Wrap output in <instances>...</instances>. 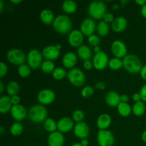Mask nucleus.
Instances as JSON below:
<instances>
[{
	"label": "nucleus",
	"mask_w": 146,
	"mask_h": 146,
	"mask_svg": "<svg viewBox=\"0 0 146 146\" xmlns=\"http://www.w3.org/2000/svg\"><path fill=\"white\" fill-rule=\"evenodd\" d=\"M52 25L55 31L60 34H67L72 31V21L65 14H59L56 16L53 21Z\"/></svg>",
	"instance_id": "f257e3e1"
},
{
	"label": "nucleus",
	"mask_w": 146,
	"mask_h": 146,
	"mask_svg": "<svg viewBox=\"0 0 146 146\" xmlns=\"http://www.w3.org/2000/svg\"><path fill=\"white\" fill-rule=\"evenodd\" d=\"M123 64L125 69L131 74L140 73L143 67L141 59L135 54H127L123 58Z\"/></svg>",
	"instance_id": "f03ea898"
},
{
	"label": "nucleus",
	"mask_w": 146,
	"mask_h": 146,
	"mask_svg": "<svg viewBox=\"0 0 146 146\" xmlns=\"http://www.w3.org/2000/svg\"><path fill=\"white\" fill-rule=\"evenodd\" d=\"M48 112L44 106L41 104H35L30 107L29 110V118L30 121L36 123H44L47 118Z\"/></svg>",
	"instance_id": "7ed1b4c3"
},
{
	"label": "nucleus",
	"mask_w": 146,
	"mask_h": 146,
	"mask_svg": "<svg viewBox=\"0 0 146 146\" xmlns=\"http://www.w3.org/2000/svg\"><path fill=\"white\" fill-rule=\"evenodd\" d=\"M106 4L101 0L91 1L88 7V13L95 19H101L106 13Z\"/></svg>",
	"instance_id": "20e7f679"
},
{
	"label": "nucleus",
	"mask_w": 146,
	"mask_h": 146,
	"mask_svg": "<svg viewBox=\"0 0 146 146\" xmlns=\"http://www.w3.org/2000/svg\"><path fill=\"white\" fill-rule=\"evenodd\" d=\"M67 78L68 81L76 87H80L84 84L86 81V76L84 71L78 68H73L67 73Z\"/></svg>",
	"instance_id": "39448f33"
},
{
	"label": "nucleus",
	"mask_w": 146,
	"mask_h": 146,
	"mask_svg": "<svg viewBox=\"0 0 146 146\" xmlns=\"http://www.w3.org/2000/svg\"><path fill=\"white\" fill-rule=\"evenodd\" d=\"M7 60L14 65L20 66L24 64L27 60V56L21 49L13 48L9 50L7 54Z\"/></svg>",
	"instance_id": "423d86ee"
},
{
	"label": "nucleus",
	"mask_w": 146,
	"mask_h": 146,
	"mask_svg": "<svg viewBox=\"0 0 146 146\" xmlns=\"http://www.w3.org/2000/svg\"><path fill=\"white\" fill-rule=\"evenodd\" d=\"M42 53L39 50L36 48L31 49L27 56V64L30 66V68L33 69H37L41 67L43 61Z\"/></svg>",
	"instance_id": "0eeeda50"
},
{
	"label": "nucleus",
	"mask_w": 146,
	"mask_h": 146,
	"mask_svg": "<svg viewBox=\"0 0 146 146\" xmlns=\"http://www.w3.org/2000/svg\"><path fill=\"white\" fill-rule=\"evenodd\" d=\"M97 143L99 146H113L115 143V137L108 130H99L96 136Z\"/></svg>",
	"instance_id": "6e6552de"
},
{
	"label": "nucleus",
	"mask_w": 146,
	"mask_h": 146,
	"mask_svg": "<svg viewBox=\"0 0 146 146\" xmlns=\"http://www.w3.org/2000/svg\"><path fill=\"white\" fill-rule=\"evenodd\" d=\"M108 56L106 53L104 51L96 53L94 55L92 58V62L94 66L97 70H104L108 65Z\"/></svg>",
	"instance_id": "1a4fd4ad"
},
{
	"label": "nucleus",
	"mask_w": 146,
	"mask_h": 146,
	"mask_svg": "<svg viewBox=\"0 0 146 146\" xmlns=\"http://www.w3.org/2000/svg\"><path fill=\"white\" fill-rule=\"evenodd\" d=\"M56 98V94L53 90L49 88H44L41 90L37 94V100L40 104L49 105L52 104Z\"/></svg>",
	"instance_id": "9d476101"
},
{
	"label": "nucleus",
	"mask_w": 146,
	"mask_h": 146,
	"mask_svg": "<svg viewBox=\"0 0 146 146\" xmlns=\"http://www.w3.org/2000/svg\"><path fill=\"white\" fill-rule=\"evenodd\" d=\"M111 51L115 57L123 58L127 55L128 48L123 41L120 39H115L111 44Z\"/></svg>",
	"instance_id": "9b49d317"
},
{
	"label": "nucleus",
	"mask_w": 146,
	"mask_h": 146,
	"mask_svg": "<svg viewBox=\"0 0 146 146\" xmlns=\"http://www.w3.org/2000/svg\"><path fill=\"white\" fill-rule=\"evenodd\" d=\"M96 29V24L93 19L86 18L83 20L80 26V30L83 34L87 36L94 34V31Z\"/></svg>",
	"instance_id": "f8f14e48"
},
{
	"label": "nucleus",
	"mask_w": 146,
	"mask_h": 146,
	"mask_svg": "<svg viewBox=\"0 0 146 146\" xmlns=\"http://www.w3.org/2000/svg\"><path fill=\"white\" fill-rule=\"evenodd\" d=\"M65 143L64 134L58 131L50 133L47 138V143L48 146H63Z\"/></svg>",
	"instance_id": "ddd939ff"
},
{
	"label": "nucleus",
	"mask_w": 146,
	"mask_h": 146,
	"mask_svg": "<svg viewBox=\"0 0 146 146\" xmlns=\"http://www.w3.org/2000/svg\"><path fill=\"white\" fill-rule=\"evenodd\" d=\"M74 135L79 139H85V138H88V135H89V126L86 123L84 122V121L76 123V124L74 125Z\"/></svg>",
	"instance_id": "4468645a"
},
{
	"label": "nucleus",
	"mask_w": 146,
	"mask_h": 146,
	"mask_svg": "<svg viewBox=\"0 0 146 146\" xmlns=\"http://www.w3.org/2000/svg\"><path fill=\"white\" fill-rule=\"evenodd\" d=\"M68 43L73 47H79L84 41V34L80 29H73L68 34Z\"/></svg>",
	"instance_id": "2eb2a0df"
},
{
	"label": "nucleus",
	"mask_w": 146,
	"mask_h": 146,
	"mask_svg": "<svg viewBox=\"0 0 146 146\" xmlns=\"http://www.w3.org/2000/svg\"><path fill=\"white\" fill-rule=\"evenodd\" d=\"M10 113H11V117L18 122L25 119L27 115V109L21 104L12 106L11 110H10Z\"/></svg>",
	"instance_id": "dca6fc26"
},
{
	"label": "nucleus",
	"mask_w": 146,
	"mask_h": 146,
	"mask_svg": "<svg viewBox=\"0 0 146 146\" xmlns=\"http://www.w3.org/2000/svg\"><path fill=\"white\" fill-rule=\"evenodd\" d=\"M74 128V121L69 117H63L57 122V130L62 133L69 132Z\"/></svg>",
	"instance_id": "f3484780"
},
{
	"label": "nucleus",
	"mask_w": 146,
	"mask_h": 146,
	"mask_svg": "<svg viewBox=\"0 0 146 146\" xmlns=\"http://www.w3.org/2000/svg\"><path fill=\"white\" fill-rule=\"evenodd\" d=\"M42 55L46 60L53 61L59 57L60 50L56 48V45H48L43 48Z\"/></svg>",
	"instance_id": "a211bd4d"
},
{
	"label": "nucleus",
	"mask_w": 146,
	"mask_h": 146,
	"mask_svg": "<svg viewBox=\"0 0 146 146\" xmlns=\"http://www.w3.org/2000/svg\"><path fill=\"white\" fill-rule=\"evenodd\" d=\"M127 25H128V21L125 17L121 16V17H115L113 21L111 23V29L115 32H121L126 29Z\"/></svg>",
	"instance_id": "6ab92c4d"
},
{
	"label": "nucleus",
	"mask_w": 146,
	"mask_h": 146,
	"mask_svg": "<svg viewBox=\"0 0 146 146\" xmlns=\"http://www.w3.org/2000/svg\"><path fill=\"white\" fill-rule=\"evenodd\" d=\"M77 56L72 51L66 52L62 58V64L66 68H73L77 63Z\"/></svg>",
	"instance_id": "aec40b11"
},
{
	"label": "nucleus",
	"mask_w": 146,
	"mask_h": 146,
	"mask_svg": "<svg viewBox=\"0 0 146 146\" xmlns=\"http://www.w3.org/2000/svg\"><path fill=\"white\" fill-rule=\"evenodd\" d=\"M121 95L115 91H110L105 96V101L107 105L111 107H117L121 103Z\"/></svg>",
	"instance_id": "412c9836"
},
{
	"label": "nucleus",
	"mask_w": 146,
	"mask_h": 146,
	"mask_svg": "<svg viewBox=\"0 0 146 146\" xmlns=\"http://www.w3.org/2000/svg\"><path fill=\"white\" fill-rule=\"evenodd\" d=\"M111 115L108 113H102L99 115L96 121L97 127L99 130H106L111 125Z\"/></svg>",
	"instance_id": "4be33fe9"
},
{
	"label": "nucleus",
	"mask_w": 146,
	"mask_h": 146,
	"mask_svg": "<svg viewBox=\"0 0 146 146\" xmlns=\"http://www.w3.org/2000/svg\"><path fill=\"white\" fill-rule=\"evenodd\" d=\"M77 54H78V56L84 61L91 60V58H93V56H94L91 48L86 44H82L78 47L77 49Z\"/></svg>",
	"instance_id": "5701e85b"
},
{
	"label": "nucleus",
	"mask_w": 146,
	"mask_h": 146,
	"mask_svg": "<svg viewBox=\"0 0 146 146\" xmlns=\"http://www.w3.org/2000/svg\"><path fill=\"white\" fill-rule=\"evenodd\" d=\"M39 17L41 21L45 24H53V21L55 19L54 13L49 9H44L43 10H41L39 14Z\"/></svg>",
	"instance_id": "b1692460"
},
{
	"label": "nucleus",
	"mask_w": 146,
	"mask_h": 146,
	"mask_svg": "<svg viewBox=\"0 0 146 146\" xmlns=\"http://www.w3.org/2000/svg\"><path fill=\"white\" fill-rule=\"evenodd\" d=\"M12 106L11 97L6 95L1 96L0 97V112L1 113H4L10 111Z\"/></svg>",
	"instance_id": "393cba45"
},
{
	"label": "nucleus",
	"mask_w": 146,
	"mask_h": 146,
	"mask_svg": "<svg viewBox=\"0 0 146 146\" xmlns=\"http://www.w3.org/2000/svg\"><path fill=\"white\" fill-rule=\"evenodd\" d=\"M117 111L121 116L127 117L131 115L132 112V107L128 103L121 102L117 106Z\"/></svg>",
	"instance_id": "a878e982"
},
{
	"label": "nucleus",
	"mask_w": 146,
	"mask_h": 146,
	"mask_svg": "<svg viewBox=\"0 0 146 146\" xmlns=\"http://www.w3.org/2000/svg\"><path fill=\"white\" fill-rule=\"evenodd\" d=\"M146 106L143 101L135 102L132 106V113L135 116H141L145 112Z\"/></svg>",
	"instance_id": "bb28decb"
},
{
	"label": "nucleus",
	"mask_w": 146,
	"mask_h": 146,
	"mask_svg": "<svg viewBox=\"0 0 146 146\" xmlns=\"http://www.w3.org/2000/svg\"><path fill=\"white\" fill-rule=\"evenodd\" d=\"M62 9L67 14L74 13L77 9V4L73 0H66L62 3Z\"/></svg>",
	"instance_id": "cd10ccee"
},
{
	"label": "nucleus",
	"mask_w": 146,
	"mask_h": 146,
	"mask_svg": "<svg viewBox=\"0 0 146 146\" xmlns=\"http://www.w3.org/2000/svg\"><path fill=\"white\" fill-rule=\"evenodd\" d=\"M109 30L110 28L108 24L105 22L104 20L100 21L96 26L97 33H98V35L102 36H106L109 33Z\"/></svg>",
	"instance_id": "c85d7f7f"
},
{
	"label": "nucleus",
	"mask_w": 146,
	"mask_h": 146,
	"mask_svg": "<svg viewBox=\"0 0 146 146\" xmlns=\"http://www.w3.org/2000/svg\"><path fill=\"white\" fill-rule=\"evenodd\" d=\"M44 128L49 133L57 131V123L54 118H47L44 122Z\"/></svg>",
	"instance_id": "c756f323"
},
{
	"label": "nucleus",
	"mask_w": 146,
	"mask_h": 146,
	"mask_svg": "<svg viewBox=\"0 0 146 146\" xmlns=\"http://www.w3.org/2000/svg\"><path fill=\"white\" fill-rule=\"evenodd\" d=\"M10 133L14 136H18L20 135L24 131V127H23L22 124L20 122L16 121L14 123L11 124L9 128Z\"/></svg>",
	"instance_id": "7c9ffc66"
},
{
	"label": "nucleus",
	"mask_w": 146,
	"mask_h": 146,
	"mask_svg": "<svg viewBox=\"0 0 146 146\" xmlns=\"http://www.w3.org/2000/svg\"><path fill=\"white\" fill-rule=\"evenodd\" d=\"M108 66L111 70H114V71H118V70L121 69L123 66V59L117 57H113L109 59L108 61Z\"/></svg>",
	"instance_id": "2f4dec72"
},
{
	"label": "nucleus",
	"mask_w": 146,
	"mask_h": 146,
	"mask_svg": "<svg viewBox=\"0 0 146 146\" xmlns=\"http://www.w3.org/2000/svg\"><path fill=\"white\" fill-rule=\"evenodd\" d=\"M19 84L15 81H11L7 84V92L9 96H12L17 95L19 91Z\"/></svg>",
	"instance_id": "473e14b6"
},
{
	"label": "nucleus",
	"mask_w": 146,
	"mask_h": 146,
	"mask_svg": "<svg viewBox=\"0 0 146 146\" xmlns=\"http://www.w3.org/2000/svg\"><path fill=\"white\" fill-rule=\"evenodd\" d=\"M40 68H41V71H44V73L49 74V73L53 72V71L55 69L56 67L52 61H50V60H45V61H44L42 62Z\"/></svg>",
	"instance_id": "72a5a7b5"
},
{
	"label": "nucleus",
	"mask_w": 146,
	"mask_h": 146,
	"mask_svg": "<svg viewBox=\"0 0 146 146\" xmlns=\"http://www.w3.org/2000/svg\"><path fill=\"white\" fill-rule=\"evenodd\" d=\"M17 72L20 76L22 77V78H26L31 74V68L28 64H21L18 66Z\"/></svg>",
	"instance_id": "f704fd0d"
},
{
	"label": "nucleus",
	"mask_w": 146,
	"mask_h": 146,
	"mask_svg": "<svg viewBox=\"0 0 146 146\" xmlns=\"http://www.w3.org/2000/svg\"><path fill=\"white\" fill-rule=\"evenodd\" d=\"M52 77L56 80H61L67 76V73L64 68L61 67H56L51 73Z\"/></svg>",
	"instance_id": "c9c22d12"
},
{
	"label": "nucleus",
	"mask_w": 146,
	"mask_h": 146,
	"mask_svg": "<svg viewBox=\"0 0 146 146\" xmlns=\"http://www.w3.org/2000/svg\"><path fill=\"white\" fill-rule=\"evenodd\" d=\"M85 118V114L84 111L80 109L75 110L72 113V119L73 121L76 123L82 122Z\"/></svg>",
	"instance_id": "e433bc0d"
},
{
	"label": "nucleus",
	"mask_w": 146,
	"mask_h": 146,
	"mask_svg": "<svg viewBox=\"0 0 146 146\" xmlns=\"http://www.w3.org/2000/svg\"><path fill=\"white\" fill-rule=\"evenodd\" d=\"M81 96L84 98H89L94 94V89L91 86H85L81 89Z\"/></svg>",
	"instance_id": "4c0bfd02"
},
{
	"label": "nucleus",
	"mask_w": 146,
	"mask_h": 146,
	"mask_svg": "<svg viewBox=\"0 0 146 146\" xmlns=\"http://www.w3.org/2000/svg\"><path fill=\"white\" fill-rule=\"evenodd\" d=\"M88 41L90 45L94 47L96 46H99L100 43H101V38L96 34H92V35L88 36Z\"/></svg>",
	"instance_id": "58836bf2"
},
{
	"label": "nucleus",
	"mask_w": 146,
	"mask_h": 146,
	"mask_svg": "<svg viewBox=\"0 0 146 146\" xmlns=\"http://www.w3.org/2000/svg\"><path fill=\"white\" fill-rule=\"evenodd\" d=\"M7 72H8V66L7 64L3 61L0 62V77L1 78L7 75Z\"/></svg>",
	"instance_id": "ea45409f"
},
{
	"label": "nucleus",
	"mask_w": 146,
	"mask_h": 146,
	"mask_svg": "<svg viewBox=\"0 0 146 146\" xmlns=\"http://www.w3.org/2000/svg\"><path fill=\"white\" fill-rule=\"evenodd\" d=\"M103 19H104V21H105V22L108 24V23H112L113 21V20L115 19V18H114V15L112 13L106 12L105 14V15H104Z\"/></svg>",
	"instance_id": "a19ab883"
},
{
	"label": "nucleus",
	"mask_w": 146,
	"mask_h": 146,
	"mask_svg": "<svg viewBox=\"0 0 146 146\" xmlns=\"http://www.w3.org/2000/svg\"><path fill=\"white\" fill-rule=\"evenodd\" d=\"M140 94L141 96V100L143 102H146V84H144L140 90Z\"/></svg>",
	"instance_id": "79ce46f5"
},
{
	"label": "nucleus",
	"mask_w": 146,
	"mask_h": 146,
	"mask_svg": "<svg viewBox=\"0 0 146 146\" xmlns=\"http://www.w3.org/2000/svg\"><path fill=\"white\" fill-rule=\"evenodd\" d=\"M93 66H94V64H93V62L91 60L84 61V63H83V67H84V69L90 70L92 68Z\"/></svg>",
	"instance_id": "37998d69"
},
{
	"label": "nucleus",
	"mask_w": 146,
	"mask_h": 146,
	"mask_svg": "<svg viewBox=\"0 0 146 146\" xmlns=\"http://www.w3.org/2000/svg\"><path fill=\"white\" fill-rule=\"evenodd\" d=\"M11 101L12 105H18L20 103V97L18 95H14L11 96Z\"/></svg>",
	"instance_id": "c03bdc74"
},
{
	"label": "nucleus",
	"mask_w": 146,
	"mask_h": 146,
	"mask_svg": "<svg viewBox=\"0 0 146 146\" xmlns=\"http://www.w3.org/2000/svg\"><path fill=\"white\" fill-rule=\"evenodd\" d=\"M140 76L143 80L146 81V64L143 66L141 71H140Z\"/></svg>",
	"instance_id": "a18cd8bd"
},
{
	"label": "nucleus",
	"mask_w": 146,
	"mask_h": 146,
	"mask_svg": "<svg viewBox=\"0 0 146 146\" xmlns=\"http://www.w3.org/2000/svg\"><path fill=\"white\" fill-rule=\"evenodd\" d=\"M132 98L133 100L135 102H138V101H142V100H141V96L140 93H134L132 96Z\"/></svg>",
	"instance_id": "49530a36"
},
{
	"label": "nucleus",
	"mask_w": 146,
	"mask_h": 146,
	"mask_svg": "<svg viewBox=\"0 0 146 146\" xmlns=\"http://www.w3.org/2000/svg\"><path fill=\"white\" fill-rule=\"evenodd\" d=\"M95 87L97 88H99V89H104L106 88V84L105 83L102 82V81H98L96 84Z\"/></svg>",
	"instance_id": "de8ad7c7"
},
{
	"label": "nucleus",
	"mask_w": 146,
	"mask_h": 146,
	"mask_svg": "<svg viewBox=\"0 0 146 146\" xmlns=\"http://www.w3.org/2000/svg\"><path fill=\"white\" fill-rule=\"evenodd\" d=\"M120 98H121V102L128 103V100H129V97L127 94H121Z\"/></svg>",
	"instance_id": "09e8293b"
},
{
	"label": "nucleus",
	"mask_w": 146,
	"mask_h": 146,
	"mask_svg": "<svg viewBox=\"0 0 146 146\" xmlns=\"http://www.w3.org/2000/svg\"><path fill=\"white\" fill-rule=\"evenodd\" d=\"M141 14L144 18L146 19V4L145 5H143V7H141Z\"/></svg>",
	"instance_id": "8fccbe9b"
},
{
	"label": "nucleus",
	"mask_w": 146,
	"mask_h": 146,
	"mask_svg": "<svg viewBox=\"0 0 146 146\" xmlns=\"http://www.w3.org/2000/svg\"><path fill=\"white\" fill-rule=\"evenodd\" d=\"M135 2L137 4H138V5L141 6V7H143V6L145 5L146 4L145 0H135Z\"/></svg>",
	"instance_id": "3c124183"
},
{
	"label": "nucleus",
	"mask_w": 146,
	"mask_h": 146,
	"mask_svg": "<svg viewBox=\"0 0 146 146\" xmlns=\"http://www.w3.org/2000/svg\"><path fill=\"white\" fill-rule=\"evenodd\" d=\"M80 143H81L83 146H87L88 145V139H87V138H85V139L81 140V142H80Z\"/></svg>",
	"instance_id": "603ef678"
},
{
	"label": "nucleus",
	"mask_w": 146,
	"mask_h": 146,
	"mask_svg": "<svg viewBox=\"0 0 146 146\" xmlns=\"http://www.w3.org/2000/svg\"><path fill=\"white\" fill-rule=\"evenodd\" d=\"M141 139H142V141H143L144 143H146V130H145V131L142 133V135H141Z\"/></svg>",
	"instance_id": "864d4df0"
},
{
	"label": "nucleus",
	"mask_w": 146,
	"mask_h": 146,
	"mask_svg": "<svg viewBox=\"0 0 146 146\" xmlns=\"http://www.w3.org/2000/svg\"><path fill=\"white\" fill-rule=\"evenodd\" d=\"M4 83L2 82V81H0V94H2V93L4 92Z\"/></svg>",
	"instance_id": "5fc2aeb1"
},
{
	"label": "nucleus",
	"mask_w": 146,
	"mask_h": 146,
	"mask_svg": "<svg viewBox=\"0 0 146 146\" xmlns=\"http://www.w3.org/2000/svg\"><path fill=\"white\" fill-rule=\"evenodd\" d=\"M94 51L95 52V54L100 52V51H101V47H100L99 46H94Z\"/></svg>",
	"instance_id": "6e6d98bb"
},
{
	"label": "nucleus",
	"mask_w": 146,
	"mask_h": 146,
	"mask_svg": "<svg viewBox=\"0 0 146 146\" xmlns=\"http://www.w3.org/2000/svg\"><path fill=\"white\" fill-rule=\"evenodd\" d=\"M4 7V1H3L2 0H0V12H3Z\"/></svg>",
	"instance_id": "4d7b16f0"
},
{
	"label": "nucleus",
	"mask_w": 146,
	"mask_h": 146,
	"mask_svg": "<svg viewBox=\"0 0 146 146\" xmlns=\"http://www.w3.org/2000/svg\"><path fill=\"white\" fill-rule=\"evenodd\" d=\"M4 132H5V128H4V126L1 125V126L0 127V134H1V135H3V134L4 133Z\"/></svg>",
	"instance_id": "13d9d810"
},
{
	"label": "nucleus",
	"mask_w": 146,
	"mask_h": 146,
	"mask_svg": "<svg viewBox=\"0 0 146 146\" xmlns=\"http://www.w3.org/2000/svg\"><path fill=\"white\" fill-rule=\"evenodd\" d=\"M11 3H13V4H19V3L21 2V0H11Z\"/></svg>",
	"instance_id": "bf43d9fd"
},
{
	"label": "nucleus",
	"mask_w": 146,
	"mask_h": 146,
	"mask_svg": "<svg viewBox=\"0 0 146 146\" xmlns=\"http://www.w3.org/2000/svg\"><path fill=\"white\" fill-rule=\"evenodd\" d=\"M56 48H58V50H61V48H62V46H61V44H59V43H58V44H56Z\"/></svg>",
	"instance_id": "052dcab7"
},
{
	"label": "nucleus",
	"mask_w": 146,
	"mask_h": 146,
	"mask_svg": "<svg viewBox=\"0 0 146 146\" xmlns=\"http://www.w3.org/2000/svg\"><path fill=\"white\" fill-rule=\"evenodd\" d=\"M71 146H83L80 143H74Z\"/></svg>",
	"instance_id": "680f3d73"
},
{
	"label": "nucleus",
	"mask_w": 146,
	"mask_h": 146,
	"mask_svg": "<svg viewBox=\"0 0 146 146\" xmlns=\"http://www.w3.org/2000/svg\"><path fill=\"white\" fill-rule=\"evenodd\" d=\"M121 3H125V4H126V3L128 2V1H121Z\"/></svg>",
	"instance_id": "e2e57ef3"
}]
</instances>
